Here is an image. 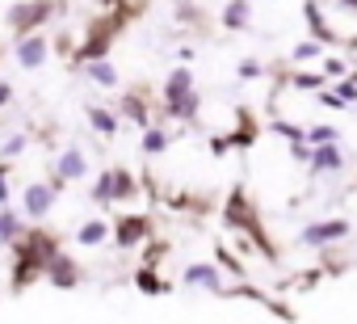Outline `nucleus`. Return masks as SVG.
<instances>
[{"label": "nucleus", "instance_id": "nucleus-40", "mask_svg": "<svg viewBox=\"0 0 357 324\" xmlns=\"http://www.w3.org/2000/svg\"><path fill=\"white\" fill-rule=\"evenodd\" d=\"M336 5H340V9H353V13H357V0H336Z\"/></svg>", "mask_w": 357, "mask_h": 324}, {"label": "nucleus", "instance_id": "nucleus-7", "mask_svg": "<svg viewBox=\"0 0 357 324\" xmlns=\"http://www.w3.org/2000/svg\"><path fill=\"white\" fill-rule=\"evenodd\" d=\"M349 232H353L349 219H315V223H307V228L298 232V244H307V249H324V244L344 240Z\"/></svg>", "mask_w": 357, "mask_h": 324}, {"label": "nucleus", "instance_id": "nucleus-13", "mask_svg": "<svg viewBox=\"0 0 357 324\" xmlns=\"http://www.w3.org/2000/svg\"><path fill=\"white\" fill-rule=\"evenodd\" d=\"M118 118H122V122H135L139 131L155 122L151 110H147V97H143V93H122V101H118Z\"/></svg>", "mask_w": 357, "mask_h": 324}, {"label": "nucleus", "instance_id": "nucleus-18", "mask_svg": "<svg viewBox=\"0 0 357 324\" xmlns=\"http://www.w3.org/2000/svg\"><path fill=\"white\" fill-rule=\"evenodd\" d=\"M84 118H89V126L97 131V135H118V126H122V118L114 114V110H105V105H84Z\"/></svg>", "mask_w": 357, "mask_h": 324}, {"label": "nucleus", "instance_id": "nucleus-8", "mask_svg": "<svg viewBox=\"0 0 357 324\" xmlns=\"http://www.w3.org/2000/svg\"><path fill=\"white\" fill-rule=\"evenodd\" d=\"M47 55H51V38H47L43 30H34V34H22V38H17V51H13L17 68L34 72V68H43V64H47Z\"/></svg>", "mask_w": 357, "mask_h": 324}, {"label": "nucleus", "instance_id": "nucleus-23", "mask_svg": "<svg viewBox=\"0 0 357 324\" xmlns=\"http://www.w3.org/2000/svg\"><path fill=\"white\" fill-rule=\"evenodd\" d=\"M139 194V182L130 169H114V202H135Z\"/></svg>", "mask_w": 357, "mask_h": 324}, {"label": "nucleus", "instance_id": "nucleus-4", "mask_svg": "<svg viewBox=\"0 0 357 324\" xmlns=\"http://www.w3.org/2000/svg\"><path fill=\"white\" fill-rule=\"evenodd\" d=\"M51 13H55V0H22V5H9L5 22L22 38V34H34L43 22H51Z\"/></svg>", "mask_w": 357, "mask_h": 324}, {"label": "nucleus", "instance_id": "nucleus-15", "mask_svg": "<svg viewBox=\"0 0 357 324\" xmlns=\"http://www.w3.org/2000/svg\"><path fill=\"white\" fill-rule=\"evenodd\" d=\"M84 173H89V160H84V152H80V147L59 152V160H55V177H63V182H80Z\"/></svg>", "mask_w": 357, "mask_h": 324}, {"label": "nucleus", "instance_id": "nucleus-24", "mask_svg": "<svg viewBox=\"0 0 357 324\" xmlns=\"http://www.w3.org/2000/svg\"><path fill=\"white\" fill-rule=\"evenodd\" d=\"M227 143H231V147H252V143H257V122L248 118V110H240V131H231Z\"/></svg>", "mask_w": 357, "mask_h": 324}, {"label": "nucleus", "instance_id": "nucleus-27", "mask_svg": "<svg viewBox=\"0 0 357 324\" xmlns=\"http://www.w3.org/2000/svg\"><path fill=\"white\" fill-rule=\"evenodd\" d=\"M324 80H328L324 72H294V76H290V89H298V93H319Z\"/></svg>", "mask_w": 357, "mask_h": 324}, {"label": "nucleus", "instance_id": "nucleus-10", "mask_svg": "<svg viewBox=\"0 0 357 324\" xmlns=\"http://www.w3.org/2000/svg\"><path fill=\"white\" fill-rule=\"evenodd\" d=\"M303 22H307V30H311L315 43H324V47H340V34L328 26V17H324V9H319V0H303Z\"/></svg>", "mask_w": 357, "mask_h": 324}, {"label": "nucleus", "instance_id": "nucleus-30", "mask_svg": "<svg viewBox=\"0 0 357 324\" xmlns=\"http://www.w3.org/2000/svg\"><path fill=\"white\" fill-rule=\"evenodd\" d=\"M26 143H30L26 135H9L5 143H0V156H5V160H13V156H22V152H26Z\"/></svg>", "mask_w": 357, "mask_h": 324}, {"label": "nucleus", "instance_id": "nucleus-37", "mask_svg": "<svg viewBox=\"0 0 357 324\" xmlns=\"http://www.w3.org/2000/svg\"><path fill=\"white\" fill-rule=\"evenodd\" d=\"M315 97H319V105H328V110H344V101H340L336 93H328V89H319Z\"/></svg>", "mask_w": 357, "mask_h": 324}, {"label": "nucleus", "instance_id": "nucleus-35", "mask_svg": "<svg viewBox=\"0 0 357 324\" xmlns=\"http://www.w3.org/2000/svg\"><path fill=\"white\" fill-rule=\"evenodd\" d=\"M0 207H9V160H0Z\"/></svg>", "mask_w": 357, "mask_h": 324}, {"label": "nucleus", "instance_id": "nucleus-3", "mask_svg": "<svg viewBox=\"0 0 357 324\" xmlns=\"http://www.w3.org/2000/svg\"><path fill=\"white\" fill-rule=\"evenodd\" d=\"M109 236H114V244H118L122 253H130V249H143V244L155 236V223H151V215H143V211H126V215L109 219Z\"/></svg>", "mask_w": 357, "mask_h": 324}, {"label": "nucleus", "instance_id": "nucleus-2", "mask_svg": "<svg viewBox=\"0 0 357 324\" xmlns=\"http://www.w3.org/2000/svg\"><path fill=\"white\" fill-rule=\"evenodd\" d=\"M223 223H227L231 232H236V228H240V232H248V236H252V240H257V244L265 249V257H269V261L278 257V249H273V240H269V236L261 232V219H257V207L248 202V194H244L240 186H236V190L227 194V207H223Z\"/></svg>", "mask_w": 357, "mask_h": 324}, {"label": "nucleus", "instance_id": "nucleus-6", "mask_svg": "<svg viewBox=\"0 0 357 324\" xmlns=\"http://www.w3.org/2000/svg\"><path fill=\"white\" fill-rule=\"evenodd\" d=\"M118 26H122V22H114V17H97V22L89 26V38H84V47L76 51V64L105 59V55H109V43H114V34H118Z\"/></svg>", "mask_w": 357, "mask_h": 324}, {"label": "nucleus", "instance_id": "nucleus-1", "mask_svg": "<svg viewBox=\"0 0 357 324\" xmlns=\"http://www.w3.org/2000/svg\"><path fill=\"white\" fill-rule=\"evenodd\" d=\"M59 253V240L51 236V232H43V228H34V232H22L17 240H13V278H9V286L13 290H26L30 282H38L43 274H47V261Z\"/></svg>", "mask_w": 357, "mask_h": 324}, {"label": "nucleus", "instance_id": "nucleus-21", "mask_svg": "<svg viewBox=\"0 0 357 324\" xmlns=\"http://www.w3.org/2000/svg\"><path fill=\"white\" fill-rule=\"evenodd\" d=\"M168 143H172V135H168L160 122L143 126V156H164V152H168Z\"/></svg>", "mask_w": 357, "mask_h": 324}, {"label": "nucleus", "instance_id": "nucleus-25", "mask_svg": "<svg viewBox=\"0 0 357 324\" xmlns=\"http://www.w3.org/2000/svg\"><path fill=\"white\" fill-rule=\"evenodd\" d=\"M93 202L97 207H114V169H101L93 182Z\"/></svg>", "mask_w": 357, "mask_h": 324}, {"label": "nucleus", "instance_id": "nucleus-11", "mask_svg": "<svg viewBox=\"0 0 357 324\" xmlns=\"http://www.w3.org/2000/svg\"><path fill=\"white\" fill-rule=\"evenodd\" d=\"M185 286H202V290H211V295H227V286H223V274H219V265H211V261H194V265H185Z\"/></svg>", "mask_w": 357, "mask_h": 324}, {"label": "nucleus", "instance_id": "nucleus-17", "mask_svg": "<svg viewBox=\"0 0 357 324\" xmlns=\"http://www.w3.org/2000/svg\"><path fill=\"white\" fill-rule=\"evenodd\" d=\"M190 89H194V72H190V64L172 68V72L164 76V101H176V97H185Z\"/></svg>", "mask_w": 357, "mask_h": 324}, {"label": "nucleus", "instance_id": "nucleus-32", "mask_svg": "<svg viewBox=\"0 0 357 324\" xmlns=\"http://www.w3.org/2000/svg\"><path fill=\"white\" fill-rule=\"evenodd\" d=\"M307 143L315 147V143H336V126H311L307 131Z\"/></svg>", "mask_w": 357, "mask_h": 324}, {"label": "nucleus", "instance_id": "nucleus-20", "mask_svg": "<svg viewBox=\"0 0 357 324\" xmlns=\"http://www.w3.org/2000/svg\"><path fill=\"white\" fill-rule=\"evenodd\" d=\"M84 68V76L93 80V84H101V89H118V68L109 64V59H89V64H80Z\"/></svg>", "mask_w": 357, "mask_h": 324}, {"label": "nucleus", "instance_id": "nucleus-34", "mask_svg": "<svg viewBox=\"0 0 357 324\" xmlns=\"http://www.w3.org/2000/svg\"><path fill=\"white\" fill-rule=\"evenodd\" d=\"M324 76L340 80V76H344V59H340V55H328V59H324Z\"/></svg>", "mask_w": 357, "mask_h": 324}, {"label": "nucleus", "instance_id": "nucleus-5", "mask_svg": "<svg viewBox=\"0 0 357 324\" xmlns=\"http://www.w3.org/2000/svg\"><path fill=\"white\" fill-rule=\"evenodd\" d=\"M63 177H51V182H30L26 186V194H22V211H26V219H47L51 215V207H55V198L63 194Z\"/></svg>", "mask_w": 357, "mask_h": 324}, {"label": "nucleus", "instance_id": "nucleus-29", "mask_svg": "<svg viewBox=\"0 0 357 324\" xmlns=\"http://www.w3.org/2000/svg\"><path fill=\"white\" fill-rule=\"evenodd\" d=\"M269 131H273V135H282L286 143H298V139H307V131H303L298 122H286V118H278V122H269Z\"/></svg>", "mask_w": 357, "mask_h": 324}, {"label": "nucleus", "instance_id": "nucleus-16", "mask_svg": "<svg viewBox=\"0 0 357 324\" xmlns=\"http://www.w3.org/2000/svg\"><path fill=\"white\" fill-rule=\"evenodd\" d=\"M219 22H223V30H248L252 26V0H227Z\"/></svg>", "mask_w": 357, "mask_h": 324}, {"label": "nucleus", "instance_id": "nucleus-28", "mask_svg": "<svg viewBox=\"0 0 357 324\" xmlns=\"http://www.w3.org/2000/svg\"><path fill=\"white\" fill-rule=\"evenodd\" d=\"M315 55H324V43H315V38H303V43L290 47V59H294V64H311Z\"/></svg>", "mask_w": 357, "mask_h": 324}, {"label": "nucleus", "instance_id": "nucleus-33", "mask_svg": "<svg viewBox=\"0 0 357 324\" xmlns=\"http://www.w3.org/2000/svg\"><path fill=\"white\" fill-rule=\"evenodd\" d=\"M261 72H265V68H261V64H257V59H244V64H240V68H236V76H240V80H257V76H261Z\"/></svg>", "mask_w": 357, "mask_h": 324}, {"label": "nucleus", "instance_id": "nucleus-38", "mask_svg": "<svg viewBox=\"0 0 357 324\" xmlns=\"http://www.w3.org/2000/svg\"><path fill=\"white\" fill-rule=\"evenodd\" d=\"M5 105H13V84L0 80V110H5Z\"/></svg>", "mask_w": 357, "mask_h": 324}, {"label": "nucleus", "instance_id": "nucleus-26", "mask_svg": "<svg viewBox=\"0 0 357 324\" xmlns=\"http://www.w3.org/2000/svg\"><path fill=\"white\" fill-rule=\"evenodd\" d=\"M17 236H22V219H17V211L0 207V244H13Z\"/></svg>", "mask_w": 357, "mask_h": 324}, {"label": "nucleus", "instance_id": "nucleus-19", "mask_svg": "<svg viewBox=\"0 0 357 324\" xmlns=\"http://www.w3.org/2000/svg\"><path fill=\"white\" fill-rule=\"evenodd\" d=\"M109 240V219H84L80 228H76V244L80 249H97V244H105Z\"/></svg>", "mask_w": 357, "mask_h": 324}, {"label": "nucleus", "instance_id": "nucleus-12", "mask_svg": "<svg viewBox=\"0 0 357 324\" xmlns=\"http://www.w3.org/2000/svg\"><path fill=\"white\" fill-rule=\"evenodd\" d=\"M307 165H311V173H340L344 169V152H340V143H315Z\"/></svg>", "mask_w": 357, "mask_h": 324}, {"label": "nucleus", "instance_id": "nucleus-22", "mask_svg": "<svg viewBox=\"0 0 357 324\" xmlns=\"http://www.w3.org/2000/svg\"><path fill=\"white\" fill-rule=\"evenodd\" d=\"M135 290H143V295H168V282L155 274V265H139L135 270Z\"/></svg>", "mask_w": 357, "mask_h": 324}, {"label": "nucleus", "instance_id": "nucleus-9", "mask_svg": "<svg viewBox=\"0 0 357 324\" xmlns=\"http://www.w3.org/2000/svg\"><path fill=\"white\" fill-rule=\"evenodd\" d=\"M55 290H76L80 286V265H76V257H68L63 249L47 261V274H43Z\"/></svg>", "mask_w": 357, "mask_h": 324}, {"label": "nucleus", "instance_id": "nucleus-14", "mask_svg": "<svg viewBox=\"0 0 357 324\" xmlns=\"http://www.w3.org/2000/svg\"><path fill=\"white\" fill-rule=\"evenodd\" d=\"M198 110H202V93L198 89H190L185 97H176V101H164V118H172V122H194Z\"/></svg>", "mask_w": 357, "mask_h": 324}, {"label": "nucleus", "instance_id": "nucleus-31", "mask_svg": "<svg viewBox=\"0 0 357 324\" xmlns=\"http://www.w3.org/2000/svg\"><path fill=\"white\" fill-rule=\"evenodd\" d=\"M164 253H168V244H164V240H147V249H143V265H160V261H164Z\"/></svg>", "mask_w": 357, "mask_h": 324}, {"label": "nucleus", "instance_id": "nucleus-36", "mask_svg": "<svg viewBox=\"0 0 357 324\" xmlns=\"http://www.w3.org/2000/svg\"><path fill=\"white\" fill-rule=\"evenodd\" d=\"M215 257H219V265H223V270H231V274H240V270H244V265H240V261H236V257H231V253L223 249V244L215 249Z\"/></svg>", "mask_w": 357, "mask_h": 324}, {"label": "nucleus", "instance_id": "nucleus-39", "mask_svg": "<svg viewBox=\"0 0 357 324\" xmlns=\"http://www.w3.org/2000/svg\"><path fill=\"white\" fill-rule=\"evenodd\" d=\"M227 147H231V143H227V139H219V135H215V139H211V152H215V156H227Z\"/></svg>", "mask_w": 357, "mask_h": 324}]
</instances>
